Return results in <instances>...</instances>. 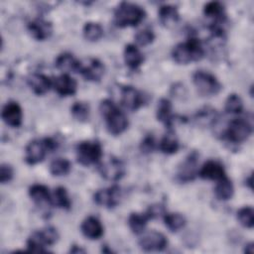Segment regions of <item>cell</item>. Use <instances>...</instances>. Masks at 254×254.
<instances>
[{
    "instance_id": "cell-12",
    "label": "cell",
    "mask_w": 254,
    "mask_h": 254,
    "mask_svg": "<svg viewBox=\"0 0 254 254\" xmlns=\"http://www.w3.org/2000/svg\"><path fill=\"white\" fill-rule=\"evenodd\" d=\"M121 198V190L117 186H112L106 189L98 190L94 195L93 200L96 204L107 208L115 207Z\"/></svg>"
},
{
    "instance_id": "cell-32",
    "label": "cell",
    "mask_w": 254,
    "mask_h": 254,
    "mask_svg": "<svg viewBox=\"0 0 254 254\" xmlns=\"http://www.w3.org/2000/svg\"><path fill=\"white\" fill-rule=\"evenodd\" d=\"M164 222L169 230L175 232L182 229L186 225V218L183 214L178 212L165 213Z\"/></svg>"
},
{
    "instance_id": "cell-21",
    "label": "cell",
    "mask_w": 254,
    "mask_h": 254,
    "mask_svg": "<svg viewBox=\"0 0 254 254\" xmlns=\"http://www.w3.org/2000/svg\"><path fill=\"white\" fill-rule=\"evenodd\" d=\"M124 62L131 69L138 68L144 62V56L141 51L133 44L126 45L123 53Z\"/></svg>"
},
{
    "instance_id": "cell-39",
    "label": "cell",
    "mask_w": 254,
    "mask_h": 254,
    "mask_svg": "<svg viewBox=\"0 0 254 254\" xmlns=\"http://www.w3.org/2000/svg\"><path fill=\"white\" fill-rule=\"evenodd\" d=\"M156 147V141L152 134L146 135L140 143V150L144 154H150Z\"/></svg>"
},
{
    "instance_id": "cell-22",
    "label": "cell",
    "mask_w": 254,
    "mask_h": 254,
    "mask_svg": "<svg viewBox=\"0 0 254 254\" xmlns=\"http://www.w3.org/2000/svg\"><path fill=\"white\" fill-rule=\"evenodd\" d=\"M172 111V103L170 102V100H168L167 98H162L157 105L156 116L158 121L165 124L168 128L172 127V124L175 120V116Z\"/></svg>"
},
{
    "instance_id": "cell-24",
    "label": "cell",
    "mask_w": 254,
    "mask_h": 254,
    "mask_svg": "<svg viewBox=\"0 0 254 254\" xmlns=\"http://www.w3.org/2000/svg\"><path fill=\"white\" fill-rule=\"evenodd\" d=\"M160 22L165 26H170L179 21L178 8L171 4L162 5L158 11Z\"/></svg>"
},
{
    "instance_id": "cell-6",
    "label": "cell",
    "mask_w": 254,
    "mask_h": 254,
    "mask_svg": "<svg viewBox=\"0 0 254 254\" xmlns=\"http://www.w3.org/2000/svg\"><path fill=\"white\" fill-rule=\"evenodd\" d=\"M76 160L82 166L98 164L102 158V147L97 141L80 142L75 149Z\"/></svg>"
},
{
    "instance_id": "cell-19",
    "label": "cell",
    "mask_w": 254,
    "mask_h": 254,
    "mask_svg": "<svg viewBox=\"0 0 254 254\" xmlns=\"http://www.w3.org/2000/svg\"><path fill=\"white\" fill-rule=\"evenodd\" d=\"M82 234L88 239H98L103 235V225L95 216H87L80 225Z\"/></svg>"
},
{
    "instance_id": "cell-27",
    "label": "cell",
    "mask_w": 254,
    "mask_h": 254,
    "mask_svg": "<svg viewBox=\"0 0 254 254\" xmlns=\"http://www.w3.org/2000/svg\"><path fill=\"white\" fill-rule=\"evenodd\" d=\"M51 204L64 209L70 208L71 201L66 190L64 187H58L54 190V192L51 195Z\"/></svg>"
},
{
    "instance_id": "cell-11",
    "label": "cell",
    "mask_w": 254,
    "mask_h": 254,
    "mask_svg": "<svg viewBox=\"0 0 254 254\" xmlns=\"http://www.w3.org/2000/svg\"><path fill=\"white\" fill-rule=\"evenodd\" d=\"M77 72L88 81H98L104 74V65L97 59H87L79 61Z\"/></svg>"
},
{
    "instance_id": "cell-5",
    "label": "cell",
    "mask_w": 254,
    "mask_h": 254,
    "mask_svg": "<svg viewBox=\"0 0 254 254\" xmlns=\"http://www.w3.org/2000/svg\"><path fill=\"white\" fill-rule=\"evenodd\" d=\"M59 239V233L55 227L48 226L34 231L27 240V248L33 252H46V246L54 245Z\"/></svg>"
},
{
    "instance_id": "cell-35",
    "label": "cell",
    "mask_w": 254,
    "mask_h": 254,
    "mask_svg": "<svg viewBox=\"0 0 254 254\" xmlns=\"http://www.w3.org/2000/svg\"><path fill=\"white\" fill-rule=\"evenodd\" d=\"M70 112L73 118H75L76 120L80 122L87 121L90 114L89 105L86 102H82V101L74 102L70 108Z\"/></svg>"
},
{
    "instance_id": "cell-23",
    "label": "cell",
    "mask_w": 254,
    "mask_h": 254,
    "mask_svg": "<svg viewBox=\"0 0 254 254\" xmlns=\"http://www.w3.org/2000/svg\"><path fill=\"white\" fill-rule=\"evenodd\" d=\"M203 14L205 17L213 20L212 25L213 24L219 25L223 23L225 19L224 6L220 2H216V1L206 3L203 7Z\"/></svg>"
},
{
    "instance_id": "cell-2",
    "label": "cell",
    "mask_w": 254,
    "mask_h": 254,
    "mask_svg": "<svg viewBox=\"0 0 254 254\" xmlns=\"http://www.w3.org/2000/svg\"><path fill=\"white\" fill-rule=\"evenodd\" d=\"M203 56L204 50L196 38H190L187 42L178 44L172 51L173 60L180 64L200 61Z\"/></svg>"
},
{
    "instance_id": "cell-3",
    "label": "cell",
    "mask_w": 254,
    "mask_h": 254,
    "mask_svg": "<svg viewBox=\"0 0 254 254\" xmlns=\"http://www.w3.org/2000/svg\"><path fill=\"white\" fill-rule=\"evenodd\" d=\"M145 10L134 3L121 2L114 11V22L120 28L135 27L145 18Z\"/></svg>"
},
{
    "instance_id": "cell-10",
    "label": "cell",
    "mask_w": 254,
    "mask_h": 254,
    "mask_svg": "<svg viewBox=\"0 0 254 254\" xmlns=\"http://www.w3.org/2000/svg\"><path fill=\"white\" fill-rule=\"evenodd\" d=\"M198 153L192 151L181 163L177 172V180L180 183H189L194 180L198 174Z\"/></svg>"
},
{
    "instance_id": "cell-13",
    "label": "cell",
    "mask_w": 254,
    "mask_h": 254,
    "mask_svg": "<svg viewBox=\"0 0 254 254\" xmlns=\"http://www.w3.org/2000/svg\"><path fill=\"white\" fill-rule=\"evenodd\" d=\"M139 245L144 251H162L167 247L168 240L163 233L152 230L140 238Z\"/></svg>"
},
{
    "instance_id": "cell-18",
    "label": "cell",
    "mask_w": 254,
    "mask_h": 254,
    "mask_svg": "<svg viewBox=\"0 0 254 254\" xmlns=\"http://www.w3.org/2000/svg\"><path fill=\"white\" fill-rule=\"evenodd\" d=\"M53 86L56 92L61 96H69L76 92L77 83L74 78L66 73H64L55 78L53 81Z\"/></svg>"
},
{
    "instance_id": "cell-17",
    "label": "cell",
    "mask_w": 254,
    "mask_h": 254,
    "mask_svg": "<svg viewBox=\"0 0 254 254\" xmlns=\"http://www.w3.org/2000/svg\"><path fill=\"white\" fill-rule=\"evenodd\" d=\"M201 179L204 180H211V181H220L226 177L225 170L223 166L213 160L206 161L197 174Z\"/></svg>"
},
{
    "instance_id": "cell-4",
    "label": "cell",
    "mask_w": 254,
    "mask_h": 254,
    "mask_svg": "<svg viewBox=\"0 0 254 254\" xmlns=\"http://www.w3.org/2000/svg\"><path fill=\"white\" fill-rule=\"evenodd\" d=\"M58 143L53 138L36 139L31 141L25 150V161L29 165L42 162L49 152L57 149Z\"/></svg>"
},
{
    "instance_id": "cell-8",
    "label": "cell",
    "mask_w": 254,
    "mask_h": 254,
    "mask_svg": "<svg viewBox=\"0 0 254 254\" xmlns=\"http://www.w3.org/2000/svg\"><path fill=\"white\" fill-rule=\"evenodd\" d=\"M98 170L102 178L110 182L120 180L125 174V165L122 160L114 156H108L98 162Z\"/></svg>"
},
{
    "instance_id": "cell-25",
    "label": "cell",
    "mask_w": 254,
    "mask_h": 254,
    "mask_svg": "<svg viewBox=\"0 0 254 254\" xmlns=\"http://www.w3.org/2000/svg\"><path fill=\"white\" fill-rule=\"evenodd\" d=\"M29 195L38 204H43V203H51V195L52 193L50 192L49 189L40 184H35L30 187L29 189Z\"/></svg>"
},
{
    "instance_id": "cell-36",
    "label": "cell",
    "mask_w": 254,
    "mask_h": 254,
    "mask_svg": "<svg viewBox=\"0 0 254 254\" xmlns=\"http://www.w3.org/2000/svg\"><path fill=\"white\" fill-rule=\"evenodd\" d=\"M216 118H217V112L215 111V109L208 106L198 110L197 113L195 114V120L202 125L213 124Z\"/></svg>"
},
{
    "instance_id": "cell-38",
    "label": "cell",
    "mask_w": 254,
    "mask_h": 254,
    "mask_svg": "<svg viewBox=\"0 0 254 254\" xmlns=\"http://www.w3.org/2000/svg\"><path fill=\"white\" fill-rule=\"evenodd\" d=\"M154 39H155V35L153 31L150 29L141 30L135 35V41L140 46H147L151 44L154 41Z\"/></svg>"
},
{
    "instance_id": "cell-31",
    "label": "cell",
    "mask_w": 254,
    "mask_h": 254,
    "mask_svg": "<svg viewBox=\"0 0 254 254\" xmlns=\"http://www.w3.org/2000/svg\"><path fill=\"white\" fill-rule=\"evenodd\" d=\"M83 37L90 42H96L103 37V28L95 22H87L82 29Z\"/></svg>"
},
{
    "instance_id": "cell-26",
    "label": "cell",
    "mask_w": 254,
    "mask_h": 254,
    "mask_svg": "<svg viewBox=\"0 0 254 254\" xmlns=\"http://www.w3.org/2000/svg\"><path fill=\"white\" fill-rule=\"evenodd\" d=\"M55 65L64 71H77L79 61L69 53H63L56 59Z\"/></svg>"
},
{
    "instance_id": "cell-1",
    "label": "cell",
    "mask_w": 254,
    "mask_h": 254,
    "mask_svg": "<svg viewBox=\"0 0 254 254\" xmlns=\"http://www.w3.org/2000/svg\"><path fill=\"white\" fill-rule=\"evenodd\" d=\"M99 112L104 118L108 132L114 136L123 133L128 126L126 115L109 99H104L99 104Z\"/></svg>"
},
{
    "instance_id": "cell-28",
    "label": "cell",
    "mask_w": 254,
    "mask_h": 254,
    "mask_svg": "<svg viewBox=\"0 0 254 254\" xmlns=\"http://www.w3.org/2000/svg\"><path fill=\"white\" fill-rule=\"evenodd\" d=\"M149 219L150 218L146 212L144 213L133 212L128 217V225L133 233L140 234L144 231Z\"/></svg>"
},
{
    "instance_id": "cell-14",
    "label": "cell",
    "mask_w": 254,
    "mask_h": 254,
    "mask_svg": "<svg viewBox=\"0 0 254 254\" xmlns=\"http://www.w3.org/2000/svg\"><path fill=\"white\" fill-rule=\"evenodd\" d=\"M144 95L133 86H124L121 89V104L129 110L135 111L144 104Z\"/></svg>"
},
{
    "instance_id": "cell-40",
    "label": "cell",
    "mask_w": 254,
    "mask_h": 254,
    "mask_svg": "<svg viewBox=\"0 0 254 254\" xmlns=\"http://www.w3.org/2000/svg\"><path fill=\"white\" fill-rule=\"evenodd\" d=\"M13 168L8 164H2L0 167V182L2 184H6L13 179Z\"/></svg>"
},
{
    "instance_id": "cell-44",
    "label": "cell",
    "mask_w": 254,
    "mask_h": 254,
    "mask_svg": "<svg viewBox=\"0 0 254 254\" xmlns=\"http://www.w3.org/2000/svg\"><path fill=\"white\" fill-rule=\"evenodd\" d=\"M246 182H247V185L249 186V188L252 189V176H251V175H250L249 178L246 180Z\"/></svg>"
},
{
    "instance_id": "cell-20",
    "label": "cell",
    "mask_w": 254,
    "mask_h": 254,
    "mask_svg": "<svg viewBox=\"0 0 254 254\" xmlns=\"http://www.w3.org/2000/svg\"><path fill=\"white\" fill-rule=\"evenodd\" d=\"M28 84L35 94L44 95L53 86V80L46 74L33 73L28 77Z\"/></svg>"
},
{
    "instance_id": "cell-37",
    "label": "cell",
    "mask_w": 254,
    "mask_h": 254,
    "mask_svg": "<svg viewBox=\"0 0 254 254\" xmlns=\"http://www.w3.org/2000/svg\"><path fill=\"white\" fill-rule=\"evenodd\" d=\"M237 219L239 223L246 227L252 228L254 226V211L251 206H243L237 211Z\"/></svg>"
},
{
    "instance_id": "cell-15",
    "label": "cell",
    "mask_w": 254,
    "mask_h": 254,
    "mask_svg": "<svg viewBox=\"0 0 254 254\" xmlns=\"http://www.w3.org/2000/svg\"><path fill=\"white\" fill-rule=\"evenodd\" d=\"M1 117L7 125L11 127H19L22 124L23 119L22 108L18 102L9 101L3 106Z\"/></svg>"
},
{
    "instance_id": "cell-29",
    "label": "cell",
    "mask_w": 254,
    "mask_h": 254,
    "mask_svg": "<svg viewBox=\"0 0 254 254\" xmlns=\"http://www.w3.org/2000/svg\"><path fill=\"white\" fill-rule=\"evenodd\" d=\"M234 192V188L230 180L226 177L220 181L215 186L214 193L217 199L219 200H228L232 197Z\"/></svg>"
},
{
    "instance_id": "cell-43",
    "label": "cell",
    "mask_w": 254,
    "mask_h": 254,
    "mask_svg": "<svg viewBox=\"0 0 254 254\" xmlns=\"http://www.w3.org/2000/svg\"><path fill=\"white\" fill-rule=\"evenodd\" d=\"M244 251H245L246 253L252 254V253L254 252V247H253V243H249V244H247V245H246V247H245V249H244Z\"/></svg>"
},
{
    "instance_id": "cell-30",
    "label": "cell",
    "mask_w": 254,
    "mask_h": 254,
    "mask_svg": "<svg viewBox=\"0 0 254 254\" xmlns=\"http://www.w3.org/2000/svg\"><path fill=\"white\" fill-rule=\"evenodd\" d=\"M180 148V143L178 137L173 131H169L164 135L160 142V150L168 155L176 153Z\"/></svg>"
},
{
    "instance_id": "cell-16",
    "label": "cell",
    "mask_w": 254,
    "mask_h": 254,
    "mask_svg": "<svg viewBox=\"0 0 254 254\" xmlns=\"http://www.w3.org/2000/svg\"><path fill=\"white\" fill-rule=\"evenodd\" d=\"M27 28L30 35L37 41H45L53 34L52 23L40 18L31 21Z\"/></svg>"
},
{
    "instance_id": "cell-33",
    "label": "cell",
    "mask_w": 254,
    "mask_h": 254,
    "mask_svg": "<svg viewBox=\"0 0 254 254\" xmlns=\"http://www.w3.org/2000/svg\"><path fill=\"white\" fill-rule=\"evenodd\" d=\"M71 170V164L68 160L58 158L50 164V173L53 176L61 177L67 175Z\"/></svg>"
},
{
    "instance_id": "cell-41",
    "label": "cell",
    "mask_w": 254,
    "mask_h": 254,
    "mask_svg": "<svg viewBox=\"0 0 254 254\" xmlns=\"http://www.w3.org/2000/svg\"><path fill=\"white\" fill-rule=\"evenodd\" d=\"M147 215L149 216L150 219L153 218H157L160 217L161 215H164L166 213L165 211V206L161 203H156V204H152L148 207L147 211H146Z\"/></svg>"
},
{
    "instance_id": "cell-42",
    "label": "cell",
    "mask_w": 254,
    "mask_h": 254,
    "mask_svg": "<svg viewBox=\"0 0 254 254\" xmlns=\"http://www.w3.org/2000/svg\"><path fill=\"white\" fill-rule=\"evenodd\" d=\"M69 251H70L71 253H84V252H85L84 249L78 247L77 245H72V247L70 248Z\"/></svg>"
},
{
    "instance_id": "cell-9",
    "label": "cell",
    "mask_w": 254,
    "mask_h": 254,
    "mask_svg": "<svg viewBox=\"0 0 254 254\" xmlns=\"http://www.w3.org/2000/svg\"><path fill=\"white\" fill-rule=\"evenodd\" d=\"M252 133L251 124L244 118L231 120L224 132V137L231 143L239 144L248 139Z\"/></svg>"
},
{
    "instance_id": "cell-7",
    "label": "cell",
    "mask_w": 254,
    "mask_h": 254,
    "mask_svg": "<svg viewBox=\"0 0 254 254\" xmlns=\"http://www.w3.org/2000/svg\"><path fill=\"white\" fill-rule=\"evenodd\" d=\"M193 84L197 92L203 96H212L221 90V84L218 79L210 72L197 70L192 75Z\"/></svg>"
},
{
    "instance_id": "cell-34",
    "label": "cell",
    "mask_w": 254,
    "mask_h": 254,
    "mask_svg": "<svg viewBox=\"0 0 254 254\" xmlns=\"http://www.w3.org/2000/svg\"><path fill=\"white\" fill-rule=\"evenodd\" d=\"M224 109L230 114H239L243 110V101L241 97L236 93H231L225 100Z\"/></svg>"
}]
</instances>
